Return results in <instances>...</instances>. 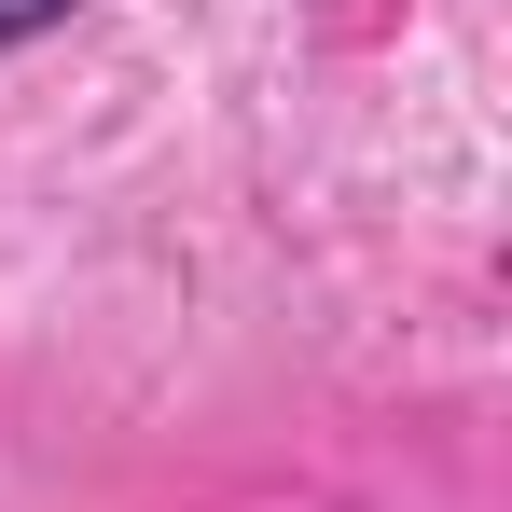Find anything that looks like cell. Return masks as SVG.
<instances>
[{"instance_id":"1","label":"cell","mask_w":512,"mask_h":512,"mask_svg":"<svg viewBox=\"0 0 512 512\" xmlns=\"http://www.w3.org/2000/svg\"><path fill=\"white\" fill-rule=\"evenodd\" d=\"M42 28H70V0H0V56H14V42H42Z\"/></svg>"}]
</instances>
